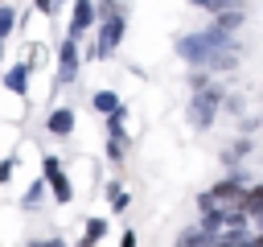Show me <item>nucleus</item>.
I'll use <instances>...</instances> for the list:
<instances>
[{
	"label": "nucleus",
	"instance_id": "f257e3e1",
	"mask_svg": "<svg viewBox=\"0 0 263 247\" xmlns=\"http://www.w3.org/2000/svg\"><path fill=\"white\" fill-rule=\"evenodd\" d=\"M123 29H127V12H123V8L111 12V16H103V21H99V37H95L90 58H111V54L119 49V41H123Z\"/></svg>",
	"mask_w": 263,
	"mask_h": 247
},
{
	"label": "nucleus",
	"instance_id": "f03ea898",
	"mask_svg": "<svg viewBox=\"0 0 263 247\" xmlns=\"http://www.w3.org/2000/svg\"><path fill=\"white\" fill-rule=\"evenodd\" d=\"M218 103H222V91H218V86L193 91V103H189V123H193V128H210V123H214V115H218Z\"/></svg>",
	"mask_w": 263,
	"mask_h": 247
},
{
	"label": "nucleus",
	"instance_id": "7ed1b4c3",
	"mask_svg": "<svg viewBox=\"0 0 263 247\" xmlns=\"http://www.w3.org/2000/svg\"><path fill=\"white\" fill-rule=\"evenodd\" d=\"M41 181L49 185V193H53V202L58 206H70V198H74V189H70V181H66V173H62V161L58 156H41Z\"/></svg>",
	"mask_w": 263,
	"mask_h": 247
},
{
	"label": "nucleus",
	"instance_id": "20e7f679",
	"mask_svg": "<svg viewBox=\"0 0 263 247\" xmlns=\"http://www.w3.org/2000/svg\"><path fill=\"white\" fill-rule=\"evenodd\" d=\"M78 70H82V58H78V37H62V45H58V86L74 82V78H78Z\"/></svg>",
	"mask_w": 263,
	"mask_h": 247
},
{
	"label": "nucleus",
	"instance_id": "39448f33",
	"mask_svg": "<svg viewBox=\"0 0 263 247\" xmlns=\"http://www.w3.org/2000/svg\"><path fill=\"white\" fill-rule=\"evenodd\" d=\"M242 189H247V177H242V173H230V177H222V181H218L214 189H205V193H210L214 206H238Z\"/></svg>",
	"mask_w": 263,
	"mask_h": 247
},
{
	"label": "nucleus",
	"instance_id": "423d86ee",
	"mask_svg": "<svg viewBox=\"0 0 263 247\" xmlns=\"http://www.w3.org/2000/svg\"><path fill=\"white\" fill-rule=\"evenodd\" d=\"M95 0H74L70 8V25H66V37H82L86 29H95Z\"/></svg>",
	"mask_w": 263,
	"mask_h": 247
},
{
	"label": "nucleus",
	"instance_id": "0eeeda50",
	"mask_svg": "<svg viewBox=\"0 0 263 247\" xmlns=\"http://www.w3.org/2000/svg\"><path fill=\"white\" fill-rule=\"evenodd\" d=\"M45 132H49V136H62V140H66V136L74 132V107H53V111L45 115Z\"/></svg>",
	"mask_w": 263,
	"mask_h": 247
},
{
	"label": "nucleus",
	"instance_id": "6e6552de",
	"mask_svg": "<svg viewBox=\"0 0 263 247\" xmlns=\"http://www.w3.org/2000/svg\"><path fill=\"white\" fill-rule=\"evenodd\" d=\"M29 62H16V66H8L4 70V91H12V95H29Z\"/></svg>",
	"mask_w": 263,
	"mask_h": 247
},
{
	"label": "nucleus",
	"instance_id": "1a4fd4ad",
	"mask_svg": "<svg viewBox=\"0 0 263 247\" xmlns=\"http://www.w3.org/2000/svg\"><path fill=\"white\" fill-rule=\"evenodd\" d=\"M238 210H242L247 218L263 214V181H259V185H247V189H242V198H238Z\"/></svg>",
	"mask_w": 263,
	"mask_h": 247
},
{
	"label": "nucleus",
	"instance_id": "9d476101",
	"mask_svg": "<svg viewBox=\"0 0 263 247\" xmlns=\"http://www.w3.org/2000/svg\"><path fill=\"white\" fill-rule=\"evenodd\" d=\"M103 235H107V218H86L78 247H99V239H103Z\"/></svg>",
	"mask_w": 263,
	"mask_h": 247
},
{
	"label": "nucleus",
	"instance_id": "9b49d317",
	"mask_svg": "<svg viewBox=\"0 0 263 247\" xmlns=\"http://www.w3.org/2000/svg\"><path fill=\"white\" fill-rule=\"evenodd\" d=\"M90 107H95L99 115H111V111H115V107H123V103H119V95H115V91H95V95H90Z\"/></svg>",
	"mask_w": 263,
	"mask_h": 247
},
{
	"label": "nucleus",
	"instance_id": "f8f14e48",
	"mask_svg": "<svg viewBox=\"0 0 263 247\" xmlns=\"http://www.w3.org/2000/svg\"><path fill=\"white\" fill-rule=\"evenodd\" d=\"M210 239H214V235H205L201 226H189V231H181L177 247H210Z\"/></svg>",
	"mask_w": 263,
	"mask_h": 247
},
{
	"label": "nucleus",
	"instance_id": "ddd939ff",
	"mask_svg": "<svg viewBox=\"0 0 263 247\" xmlns=\"http://www.w3.org/2000/svg\"><path fill=\"white\" fill-rule=\"evenodd\" d=\"M242 21H247V8H238V12H214V25L226 29V33H234Z\"/></svg>",
	"mask_w": 263,
	"mask_h": 247
},
{
	"label": "nucleus",
	"instance_id": "4468645a",
	"mask_svg": "<svg viewBox=\"0 0 263 247\" xmlns=\"http://www.w3.org/2000/svg\"><path fill=\"white\" fill-rule=\"evenodd\" d=\"M12 29H16V8L4 0V4H0V41H8V37H12Z\"/></svg>",
	"mask_w": 263,
	"mask_h": 247
},
{
	"label": "nucleus",
	"instance_id": "2eb2a0df",
	"mask_svg": "<svg viewBox=\"0 0 263 247\" xmlns=\"http://www.w3.org/2000/svg\"><path fill=\"white\" fill-rule=\"evenodd\" d=\"M41 193H45V181H33V185H29V193H25V202H21V206H25V210H33V206H37V202H41Z\"/></svg>",
	"mask_w": 263,
	"mask_h": 247
},
{
	"label": "nucleus",
	"instance_id": "dca6fc26",
	"mask_svg": "<svg viewBox=\"0 0 263 247\" xmlns=\"http://www.w3.org/2000/svg\"><path fill=\"white\" fill-rule=\"evenodd\" d=\"M107 193H111V206H115V210H127V202H132V198H127L119 185H107Z\"/></svg>",
	"mask_w": 263,
	"mask_h": 247
},
{
	"label": "nucleus",
	"instance_id": "f3484780",
	"mask_svg": "<svg viewBox=\"0 0 263 247\" xmlns=\"http://www.w3.org/2000/svg\"><path fill=\"white\" fill-rule=\"evenodd\" d=\"M12 169H16V152H8V156L0 161V185H4L8 177H12Z\"/></svg>",
	"mask_w": 263,
	"mask_h": 247
},
{
	"label": "nucleus",
	"instance_id": "a211bd4d",
	"mask_svg": "<svg viewBox=\"0 0 263 247\" xmlns=\"http://www.w3.org/2000/svg\"><path fill=\"white\" fill-rule=\"evenodd\" d=\"M33 8H37L41 16H53V12L62 8V0H33Z\"/></svg>",
	"mask_w": 263,
	"mask_h": 247
},
{
	"label": "nucleus",
	"instance_id": "6ab92c4d",
	"mask_svg": "<svg viewBox=\"0 0 263 247\" xmlns=\"http://www.w3.org/2000/svg\"><path fill=\"white\" fill-rule=\"evenodd\" d=\"M119 247H136V231H123L119 235Z\"/></svg>",
	"mask_w": 263,
	"mask_h": 247
},
{
	"label": "nucleus",
	"instance_id": "aec40b11",
	"mask_svg": "<svg viewBox=\"0 0 263 247\" xmlns=\"http://www.w3.org/2000/svg\"><path fill=\"white\" fill-rule=\"evenodd\" d=\"M29 247H70L66 239H45V243H29Z\"/></svg>",
	"mask_w": 263,
	"mask_h": 247
},
{
	"label": "nucleus",
	"instance_id": "412c9836",
	"mask_svg": "<svg viewBox=\"0 0 263 247\" xmlns=\"http://www.w3.org/2000/svg\"><path fill=\"white\" fill-rule=\"evenodd\" d=\"M189 4H193V8H201V12H214V4H218V0H189Z\"/></svg>",
	"mask_w": 263,
	"mask_h": 247
},
{
	"label": "nucleus",
	"instance_id": "4be33fe9",
	"mask_svg": "<svg viewBox=\"0 0 263 247\" xmlns=\"http://www.w3.org/2000/svg\"><path fill=\"white\" fill-rule=\"evenodd\" d=\"M251 243H255V247H263V231H259V235H255V239H251Z\"/></svg>",
	"mask_w": 263,
	"mask_h": 247
},
{
	"label": "nucleus",
	"instance_id": "5701e85b",
	"mask_svg": "<svg viewBox=\"0 0 263 247\" xmlns=\"http://www.w3.org/2000/svg\"><path fill=\"white\" fill-rule=\"evenodd\" d=\"M0 62H4V41H0Z\"/></svg>",
	"mask_w": 263,
	"mask_h": 247
},
{
	"label": "nucleus",
	"instance_id": "b1692460",
	"mask_svg": "<svg viewBox=\"0 0 263 247\" xmlns=\"http://www.w3.org/2000/svg\"><path fill=\"white\" fill-rule=\"evenodd\" d=\"M0 4H4V0H0Z\"/></svg>",
	"mask_w": 263,
	"mask_h": 247
}]
</instances>
